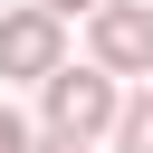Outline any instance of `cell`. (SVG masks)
<instances>
[{"mask_svg":"<svg viewBox=\"0 0 153 153\" xmlns=\"http://www.w3.org/2000/svg\"><path fill=\"white\" fill-rule=\"evenodd\" d=\"M38 96H48V134H67V143H96V134L115 124V105H124L115 76H96V67H57Z\"/></svg>","mask_w":153,"mask_h":153,"instance_id":"1","label":"cell"},{"mask_svg":"<svg viewBox=\"0 0 153 153\" xmlns=\"http://www.w3.org/2000/svg\"><path fill=\"white\" fill-rule=\"evenodd\" d=\"M96 76H153V10L143 0L96 10Z\"/></svg>","mask_w":153,"mask_h":153,"instance_id":"2","label":"cell"},{"mask_svg":"<svg viewBox=\"0 0 153 153\" xmlns=\"http://www.w3.org/2000/svg\"><path fill=\"white\" fill-rule=\"evenodd\" d=\"M67 67V48H57V19H38V10H10L0 19V76H57Z\"/></svg>","mask_w":153,"mask_h":153,"instance_id":"3","label":"cell"},{"mask_svg":"<svg viewBox=\"0 0 153 153\" xmlns=\"http://www.w3.org/2000/svg\"><path fill=\"white\" fill-rule=\"evenodd\" d=\"M105 134H115V153H153V96H124Z\"/></svg>","mask_w":153,"mask_h":153,"instance_id":"4","label":"cell"},{"mask_svg":"<svg viewBox=\"0 0 153 153\" xmlns=\"http://www.w3.org/2000/svg\"><path fill=\"white\" fill-rule=\"evenodd\" d=\"M29 10H38V19H76V10H86V19H96V10H105V0H29Z\"/></svg>","mask_w":153,"mask_h":153,"instance_id":"5","label":"cell"},{"mask_svg":"<svg viewBox=\"0 0 153 153\" xmlns=\"http://www.w3.org/2000/svg\"><path fill=\"white\" fill-rule=\"evenodd\" d=\"M0 153H29V124H19L10 105H0Z\"/></svg>","mask_w":153,"mask_h":153,"instance_id":"6","label":"cell"},{"mask_svg":"<svg viewBox=\"0 0 153 153\" xmlns=\"http://www.w3.org/2000/svg\"><path fill=\"white\" fill-rule=\"evenodd\" d=\"M29 153H86V143H67V134H38V143H29Z\"/></svg>","mask_w":153,"mask_h":153,"instance_id":"7","label":"cell"},{"mask_svg":"<svg viewBox=\"0 0 153 153\" xmlns=\"http://www.w3.org/2000/svg\"><path fill=\"white\" fill-rule=\"evenodd\" d=\"M143 10H153V0H143Z\"/></svg>","mask_w":153,"mask_h":153,"instance_id":"8","label":"cell"}]
</instances>
